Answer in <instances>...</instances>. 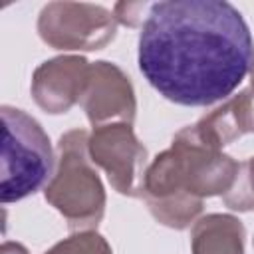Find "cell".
Listing matches in <instances>:
<instances>
[{
    "instance_id": "5",
    "label": "cell",
    "mask_w": 254,
    "mask_h": 254,
    "mask_svg": "<svg viewBox=\"0 0 254 254\" xmlns=\"http://www.w3.org/2000/svg\"><path fill=\"white\" fill-rule=\"evenodd\" d=\"M91 163L99 165L111 187L125 196H141L145 181L147 151L137 141L129 123H107L93 127L87 141Z\"/></svg>"
},
{
    "instance_id": "10",
    "label": "cell",
    "mask_w": 254,
    "mask_h": 254,
    "mask_svg": "<svg viewBox=\"0 0 254 254\" xmlns=\"http://www.w3.org/2000/svg\"><path fill=\"white\" fill-rule=\"evenodd\" d=\"M44 254H113V252L101 234L93 230H83L71 234L69 238H64Z\"/></svg>"
},
{
    "instance_id": "7",
    "label": "cell",
    "mask_w": 254,
    "mask_h": 254,
    "mask_svg": "<svg viewBox=\"0 0 254 254\" xmlns=\"http://www.w3.org/2000/svg\"><path fill=\"white\" fill-rule=\"evenodd\" d=\"M89 62L79 56H58L40 64L32 75V97L48 113L60 115L75 105L87 85Z\"/></svg>"
},
{
    "instance_id": "2",
    "label": "cell",
    "mask_w": 254,
    "mask_h": 254,
    "mask_svg": "<svg viewBox=\"0 0 254 254\" xmlns=\"http://www.w3.org/2000/svg\"><path fill=\"white\" fill-rule=\"evenodd\" d=\"M87 141L83 129L60 137L56 169L44 189L46 200L67 220L69 230L97 226L105 210V190L91 167Z\"/></svg>"
},
{
    "instance_id": "6",
    "label": "cell",
    "mask_w": 254,
    "mask_h": 254,
    "mask_svg": "<svg viewBox=\"0 0 254 254\" xmlns=\"http://www.w3.org/2000/svg\"><path fill=\"white\" fill-rule=\"evenodd\" d=\"M93 127L115 123H133L137 103L129 77L111 62H95L89 65L85 91L79 99Z\"/></svg>"
},
{
    "instance_id": "9",
    "label": "cell",
    "mask_w": 254,
    "mask_h": 254,
    "mask_svg": "<svg viewBox=\"0 0 254 254\" xmlns=\"http://www.w3.org/2000/svg\"><path fill=\"white\" fill-rule=\"evenodd\" d=\"M192 254H244V226L230 214H206L194 222Z\"/></svg>"
},
{
    "instance_id": "1",
    "label": "cell",
    "mask_w": 254,
    "mask_h": 254,
    "mask_svg": "<svg viewBox=\"0 0 254 254\" xmlns=\"http://www.w3.org/2000/svg\"><path fill=\"white\" fill-rule=\"evenodd\" d=\"M254 44L240 10L224 0L151 4L137 62L169 101L206 107L226 99L250 71Z\"/></svg>"
},
{
    "instance_id": "4",
    "label": "cell",
    "mask_w": 254,
    "mask_h": 254,
    "mask_svg": "<svg viewBox=\"0 0 254 254\" xmlns=\"http://www.w3.org/2000/svg\"><path fill=\"white\" fill-rule=\"evenodd\" d=\"M111 10L85 2H50L38 16L40 38L56 50H99L115 38Z\"/></svg>"
},
{
    "instance_id": "8",
    "label": "cell",
    "mask_w": 254,
    "mask_h": 254,
    "mask_svg": "<svg viewBox=\"0 0 254 254\" xmlns=\"http://www.w3.org/2000/svg\"><path fill=\"white\" fill-rule=\"evenodd\" d=\"M194 129L216 149H222L236 137L254 131V85L230 97L212 113L204 115Z\"/></svg>"
},
{
    "instance_id": "13",
    "label": "cell",
    "mask_w": 254,
    "mask_h": 254,
    "mask_svg": "<svg viewBox=\"0 0 254 254\" xmlns=\"http://www.w3.org/2000/svg\"><path fill=\"white\" fill-rule=\"evenodd\" d=\"M0 254H28V250L18 242H4Z\"/></svg>"
},
{
    "instance_id": "11",
    "label": "cell",
    "mask_w": 254,
    "mask_h": 254,
    "mask_svg": "<svg viewBox=\"0 0 254 254\" xmlns=\"http://www.w3.org/2000/svg\"><path fill=\"white\" fill-rule=\"evenodd\" d=\"M226 206L234 210H252L254 208V157L238 167L236 181L232 189L222 196Z\"/></svg>"
},
{
    "instance_id": "12",
    "label": "cell",
    "mask_w": 254,
    "mask_h": 254,
    "mask_svg": "<svg viewBox=\"0 0 254 254\" xmlns=\"http://www.w3.org/2000/svg\"><path fill=\"white\" fill-rule=\"evenodd\" d=\"M149 8H151L149 2H117L113 6V16L117 24L135 28L143 22V18H147L145 12H149Z\"/></svg>"
},
{
    "instance_id": "3",
    "label": "cell",
    "mask_w": 254,
    "mask_h": 254,
    "mask_svg": "<svg viewBox=\"0 0 254 254\" xmlns=\"http://www.w3.org/2000/svg\"><path fill=\"white\" fill-rule=\"evenodd\" d=\"M0 198L4 204L22 200L44 187L54 175V151L48 133L24 109L2 105Z\"/></svg>"
}]
</instances>
